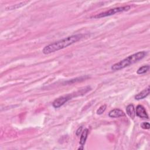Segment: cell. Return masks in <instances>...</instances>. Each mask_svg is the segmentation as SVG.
Segmentation results:
<instances>
[{
    "label": "cell",
    "instance_id": "6da1fadb",
    "mask_svg": "<svg viewBox=\"0 0 150 150\" xmlns=\"http://www.w3.org/2000/svg\"><path fill=\"white\" fill-rule=\"evenodd\" d=\"M83 37V35L82 34H78L68 36L67 38H65L64 39H62L61 40L56 41L54 43L46 46L43 49L42 52L43 53L47 55L56 51H58L61 49L67 48L69 46H70L72 44L77 42L78 41L80 40Z\"/></svg>",
    "mask_w": 150,
    "mask_h": 150
},
{
    "label": "cell",
    "instance_id": "7a4b0ae2",
    "mask_svg": "<svg viewBox=\"0 0 150 150\" xmlns=\"http://www.w3.org/2000/svg\"><path fill=\"white\" fill-rule=\"evenodd\" d=\"M147 52L145 51H141L138 52L136 53L133 55H131L127 58H125L124 59L121 61L120 62L115 63L112 65L111 68V70L114 71L119 70L123 69L126 67L130 66L131 65H133L138 61L142 59L145 56L147 55Z\"/></svg>",
    "mask_w": 150,
    "mask_h": 150
},
{
    "label": "cell",
    "instance_id": "3957f363",
    "mask_svg": "<svg viewBox=\"0 0 150 150\" xmlns=\"http://www.w3.org/2000/svg\"><path fill=\"white\" fill-rule=\"evenodd\" d=\"M131 8V7L130 5H127L124 7H117L115 8L110 9L108 11L101 12L100 14H98L95 16H93L91 17V18H104L106 16H111L112 15H115L117 13L124 12V11H128Z\"/></svg>",
    "mask_w": 150,
    "mask_h": 150
},
{
    "label": "cell",
    "instance_id": "277c9868",
    "mask_svg": "<svg viewBox=\"0 0 150 150\" xmlns=\"http://www.w3.org/2000/svg\"><path fill=\"white\" fill-rule=\"evenodd\" d=\"M71 98H72V97L70 95L60 97L58 99H55L53 101V102L52 103V106L55 108H59L61 106H62L65 103H66L68 101L70 100Z\"/></svg>",
    "mask_w": 150,
    "mask_h": 150
},
{
    "label": "cell",
    "instance_id": "5b68a950",
    "mask_svg": "<svg viewBox=\"0 0 150 150\" xmlns=\"http://www.w3.org/2000/svg\"><path fill=\"white\" fill-rule=\"evenodd\" d=\"M136 115L142 119H148V115L147 113L145 108L142 105H138L136 108Z\"/></svg>",
    "mask_w": 150,
    "mask_h": 150
},
{
    "label": "cell",
    "instance_id": "8992f818",
    "mask_svg": "<svg viewBox=\"0 0 150 150\" xmlns=\"http://www.w3.org/2000/svg\"><path fill=\"white\" fill-rule=\"evenodd\" d=\"M108 116L111 118H119L125 116V114L123 110L119 108H116L111 110L108 112Z\"/></svg>",
    "mask_w": 150,
    "mask_h": 150
},
{
    "label": "cell",
    "instance_id": "52a82bcc",
    "mask_svg": "<svg viewBox=\"0 0 150 150\" xmlns=\"http://www.w3.org/2000/svg\"><path fill=\"white\" fill-rule=\"evenodd\" d=\"M149 90H150L149 86H148L147 88H146L145 89H144V90H142V91L137 94V95L135 96V99L138 100L144 99V98L147 97L149 94Z\"/></svg>",
    "mask_w": 150,
    "mask_h": 150
},
{
    "label": "cell",
    "instance_id": "ba28073f",
    "mask_svg": "<svg viewBox=\"0 0 150 150\" xmlns=\"http://www.w3.org/2000/svg\"><path fill=\"white\" fill-rule=\"evenodd\" d=\"M127 114L131 119H134L136 117V110L133 104H129L126 108Z\"/></svg>",
    "mask_w": 150,
    "mask_h": 150
},
{
    "label": "cell",
    "instance_id": "9c48e42d",
    "mask_svg": "<svg viewBox=\"0 0 150 150\" xmlns=\"http://www.w3.org/2000/svg\"><path fill=\"white\" fill-rule=\"evenodd\" d=\"M89 131L87 128H85L83 131L82 133L81 134V137H80V144L81 145H83L86 141V140L87 138V136L89 135Z\"/></svg>",
    "mask_w": 150,
    "mask_h": 150
},
{
    "label": "cell",
    "instance_id": "30bf717a",
    "mask_svg": "<svg viewBox=\"0 0 150 150\" xmlns=\"http://www.w3.org/2000/svg\"><path fill=\"white\" fill-rule=\"evenodd\" d=\"M29 3V1H24V2H21L19 4H15V5H11V6H9L8 7L6 8V10H15V9H17V8H21L25 5H27L28 3Z\"/></svg>",
    "mask_w": 150,
    "mask_h": 150
},
{
    "label": "cell",
    "instance_id": "8fae6325",
    "mask_svg": "<svg viewBox=\"0 0 150 150\" xmlns=\"http://www.w3.org/2000/svg\"><path fill=\"white\" fill-rule=\"evenodd\" d=\"M149 65H145L143 66L141 68H140L137 71V73L138 74H144L145 73H147V72H148L149 70Z\"/></svg>",
    "mask_w": 150,
    "mask_h": 150
},
{
    "label": "cell",
    "instance_id": "7c38bea8",
    "mask_svg": "<svg viewBox=\"0 0 150 150\" xmlns=\"http://www.w3.org/2000/svg\"><path fill=\"white\" fill-rule=\"evenodd\" d=\"M107 108V106L106 104H103L102 106H101L99 109L97 110V114L99 115H102L103 112L105 111V110H106Z\"/></svg>",
    "mask_w": 150,
    "mask_h": 150
},
{
    "label": "cell",
    "instance_id": "4fadbf2b",
    "mask_svg": "<svg viewBox=\"0 0 150 150\" xmlns=\"http://www.w3.org/2000/svg\"><path fill=\"white\" fill-rule=\"evenodd\" d=\"M141 127L143 129H145V130H148L150 128V124L148 123H142L141 124Z\"/></svg>",
    "mask_w": 150,
    "mask_h": 150
},
{
    "label": "cell",
    "instance_id": "5bb4252c",
    "mask_svg": "<svg viewBox=\"0 0 150 150\" xmlns=\"http://www.w3.org/2000/svg\"><path fill=\"white\" fill-rule=\"evenodd\" d=\"M82 131H83V127H82V126H80V127L78 128V129L77 131H76V136H80V135L82 134Z\"/></svg>",
    "mask_w": 150,
    "mask_h": 150
},
{
    "label": "cell",
    "instance_id": "9a60e30c",
    "mask_svg": "<svg viewBox=\"0 0 150 150\" xmlns=\"http://www.w3.org/2000/svg\"><path fill=\"white\" fill-rule=\"evenodd\" d=\"M84 149V147H83V145H81V147H79V148H78V149Z\"/></svg>",
    "mask_w": 150,
    "mask_h": 150
}]
</instances>
